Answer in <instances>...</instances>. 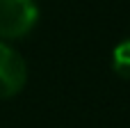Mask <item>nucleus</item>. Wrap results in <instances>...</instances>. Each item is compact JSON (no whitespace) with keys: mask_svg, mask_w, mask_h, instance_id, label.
<instances>
[{"mask_svg":"<svg viewBox=\"0 0 130 128\" xmlns=\"http://www.w3.org/2000/svg\"><path fill=\"white\" fill-rule=\"evenodd\" d=\"M39 21L37 0H0V41L27 37Z\"/></svg>","mask_w":130,"mask_h":128,"instance_id":"obj_1","label":"nucleus"},{"mask_svg":"<svg viewBox=\"0 0 130 128\" xmlns=\"http://www.w3.org/2000/svg\"><path fill=\"white\" fill-rule=\"evenodd\" d=\"M27 80V64L21 57V53L9 46L7 41H0V98H11L21 94Z\"/></svg>","mask_w":130,"mask_h":128,"instance_id":"obj_2","label":"nucleus"},{"mask_svg":"<svg viewBox=\"0 0 130 128\" xmlns=\"http://www.w3.org/2000/svg\"><path fill=\"white\" fill-rule=\"evenodd\" d=\"M112 69L121 76L130 78V39H123L112 50Z\"/></svg>","mask_w":130,"mask_h":128,"instance_id":"obj_3","label":"nucleus"}]
</instances>
